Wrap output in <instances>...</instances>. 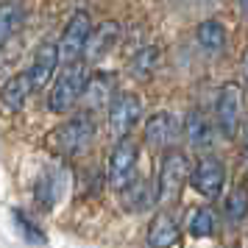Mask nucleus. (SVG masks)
Listing matches in <instances>:
<instances>
[{
	"label": "nucleus",
	"instance_id": "obj_1",
	"mask_svg": "<svg viewBox=\"0 0 248 248\" xmlns=\"http://www.w3.org/2000/svg\"><path fill=\"white\" fill-rule=\"evenodd\" d=\"M190 173L192 168L184 151H179V148L165 151V156L159 162V176H156V203H162V206L179 203L181 190L190 181Z\"/></svg>",
	"mask_w": 248,
	"mask_h": 248
},
{
	"label": "nucleus",
	"instance_id": "obj_2",
	"mask_svg": "<svg viewBox=\"0 0 248 248\" xmlns=\"http://www.w3.org/2000/svg\"><path fill=\"white\" fill-rule=\"evenodd\" d=\"M87 81H90V67H87V62H73V64H64L62 73L56 76V81H53V87H50V95H47V109H50L53 114L70 112V109L84 98Z\"/></svg>",
	"mask_w": 248,
	"mask_h": 248
},
{
	"label": "nucleus",
	"instance_id": "obj_3",
	"mask_svg": "<svg viewBox=\"0 0 248 248\" xmlns=\"http://www.w3.org/2000/svg\"><path fill=\"white\" fill-rule=\"evenodd\" d=\"M215 128L223 140H234L243 128V90L229 81L215 95Z\"/></svg>",
	"mask_w": 248,
	"mask_h": 248
},
{
	"label": "nucleus",
	"instance_id": "obj_4",
	"mask_svg": "<svg viewBox=\"0 0 248 248\" xmlns=\"http://www.w3.org/2000/svg\"><path fill=\"white\" fill-rule=\"evenodd\" d=\"M53 148L64 156H78L84 154L87 148L92 145L95 140V120H92L90 112H81V114H73L67 123H62L53 131Z\"/></svg>",
	"mask_w": 248,
	"mask_h": 248
},
{
	"label": "nucleus",
	"instance_id": "obj_5",
	"mask_svg": "<svg viewBox=\"0 0 248 248\" xmlns=\"http://www.w3.org/2000/svg\"><path fill=\"white\" fill-rule=\"evenodd\" d=\"M137 162H140V145L131 137L117 140L109 154V165H106V181L112 190L120 192L137 179Z\"/></svg>",
	"mask_w": 248,
	"mask_h": 248
},
{
	"label": "nucleus",
	"instance_id": "obj_6",
	"mask_svg": "<svg viewBox=\"0 0 248 248\" xmlns=\"http://www.w3.org/2000/svg\"><path fill=\"white\" fill-rule=\"evenodd\" d=\"M92 36V20L87 12H76L67 20L64 31H62V39H59V56H62V64H73V62H84V53H87V42Z\"/></svg>",
	"mask_w": 248,
	"mask_h": 248
},
{
	"label": "nucleus",
	"instance_id": "obj_7",
	"mask_svg": "<svg viewBox=\"0 0 248 248\" xmlns=\"http://www.w3.org/2000/svg\"><path fill=\"white\" fill-rule=\"evenodd\" d=\"M109 131L114 140H125L131 137L134 125L142 120V101L134 92H117V98L109 106Z\"/></svg>",
	"mask_w": 248,
	"mask_h": 248
},
{
	"label": "nucleus",
	"instance_id": "obj_8",
	"mask_svg": "<svg viewBox=\"0 0 248 248\" xmlns=\"http://www.w3.org/2000/svg\"><path fill=\"white\" fill-rule=\"evenodd\" d=\"M190 184H192V190L206 195V198H217L226 184V165L217 156L198 159L190 173Z\"/></svg>",
	"mask_w": 248,
	"mask_h": 248
},
{
	"label": "nucleus",
	"instance_id": "obj_9",
	"mask_svg": "<svg viewBox=\"0 0 248 248\" xmlns=\"http://www.w3.org/2000/svg\"><path fill=\"white\" fill-rule=\"evenodd\" d=\"M117 78L114 73H106V70H98V73H90V81H87V90H84V109L87 112H109L112 101L117 98Z\"/></svg>",
	"mask_w": 248,
	"mask_h": 248
},
{
	"label": "nucleus",
	"instance_id": "obj_10",
	"mask_svg": "<svg viewBox=\"0 0 248 248\" xmlns=\"http://www.w3.org/2000/svg\"><path fill=\"white\" fill-rule=\"evenodd\" d=\"M181 134V123L176 114L170 112H156L145 120V142L151 148H159V151H170L176 148Z\"/></svg>",
	"mask_w": 248,
	"mask_h": 248
},
{
	"label": "nucleus",
	"instance_id": "obj_11",
	"mask_svg": "<svg viewBox=\"0 0 248 248\" xmlns=\"http://www.w3.org/2000/svg\"><path fill=\"white\" fill-rule=\"evenodd\" d=\"M64 187H67V170L59 168V165H50V168L36 179V187H34L36 203H39L42 209H53V206L62 201Z\"/></svg>",
	"mask_w": 248,
	"mask_h": 248
},
{
	"label": "nucleus",
	"instance_id": "obj_12",
	"mask_svg": "<svg viewBox=\"0 0 248 248\" xmlns=\"http://www.w3.org/2000/svg\"><path fill=\"white\" fill-rule=\"evenodd\" d=\"M59 62H62V56H59V42H42V45L36 47L31 67L25 70L31 84H34V90H42L45 84H50Z\"/></svg>",
	"mask_w": 248,
	"mask_h": 248
},
{
	"label": "nucleus",
	"instance_id": "obj_13",
	"mask_svg": "<svg viewBox=\"0 0 248 248\" xmlns=\"http://www.w3.org/2000/svg\"><path fill=\"white\" fill-rule=\"evenodd\" d=\"M181 134L190 142V148H195V151H209L215 142V125L201 109H190V112L184 114Z\"/></svg>",
	"mask_w": 248,
	"mask_h": 248
},
{
	"label": "nucleus",
	"instance_id": "obj_14",
	"mask_svg": "<svg viewBox=\"0 0 248 248\" xmlns=\"http://www.w3.org/2000/svg\"><path fill=\"white\" fill-rule=\"evenodd\" d=\"M179 237H181V229L176 215L168 212V209L156 212V217L148 226V248H173L179 243Z\"/></svg>",
	"mask_w": 248,
	"mask_h": 248
},
{
	"label": "nucleus",
	"instance_id": "obj_15",
	"mask_svg": "<svg viewBox=\"0 0 248 248\" xmlns=\"http://www.w3.org/2000/svg\"><path fill=\"white\" fill-rule=\"evenodd\" d=\"M117 36H120V25L112 23V20H109V23L95 25V28H92L90 42H87V53H84V59H87V62H101V59L117 45Z\"/></svg>",
	"mask_w": 248,
	"mask_h": 248
},
{
	"label": "nucleus",
	"instance_id": "obj_16",
	"mask_svg": "<svg viewBox=\"0 0 248 248\" xmlns=\"http://www.w3.org/2000/svg\"><path fill=\"white\" fill-rule=\"evenodd\" d=\"M31 92H34V84L28 78V73H17V76H12V78L3 84V90H0V103H3L6 112H20Z\"/></svg>",
	"mask_w": 248,
	"mask_h": 248
},
{
	"label": "nucleus",
	"instance_id": "obj_17",
	"mask_svg": "<svg viewBox=\"0 0 248 248\" xmlns=\"http://www.w3.org/2000/svg\"><path fill=\"white\" fill-rule=\"evenodd\" d=\"M120 198H123V209H128V212H145V209H151L154 203H156V184L151 187L148 181H142L140 176H137L125 190H120Z\"/></svg>",
	"mask_w": 248,
	"mask_h": 248
},
{
	"label": "nucleus",
	"instance_id": "obj_18",
	"mask_svg": "<svg viewBox=\"0 0 248 248\" xmlns=\"http://www.w3.org/2000/svg\"><path fill=\"white\" fill-rule=\"evenodd\" d=\"M226 25L220 23V20H203V23H198V28H195V42H198V47L201 50H206V53H220V50H226Z\"/></svg>",
	"mask_w": 248,
	"mask_h": 248
},
{
	"label": "nucleus",
	"instance_id": "obj_19",
	"mask_svg": "<svg viewBox=\"0 0 248 248\" xmlns=\"http://www.w3.org/2000/svg\"><path fill=\"white\" fill-rule=\"evenodd\" d=\"M23 20H25V9L20 6V3H14V0L0 3V47L20 31Z\"/></svg>",
	"mask_w": 248,
	"mask_h": 248
},
{
	"label": "nucleus",
	"instance_id": "obj_20",
	"mask_svg": "<svg viewBox=\"0 0 248 248\" xmlns=\"http://www.w3.org/2000/svg\"><path fill=\"white\" fill-rule=\"evenodd\" d=\"M159 47H154V45H145V47H140L134 56L128 59V73L134 76V78H140V81H145V78H151L154 73H156V67H159Z\"/></svg>",
	"mask_w": 248,
	"mask_h": 248
},
{
	"label": "nucleus",
	"instance_id": "obj_21",
	"mask_svg": "<svg viewBox=\"0 0 248 248\" xmlns=\"http://www.w3.org/2000/svg\"><path fill=\"white\" fill-rule=\"evenodd\" d=\"M223 215H226V220H229V223H240V220H246V217H248V187H246V184L234 187V190L226 195Z\"/></svg>",
	"mask_w": 248,
	"mask_h": 248
},
{
	"label": "nucleus",
	"instance_id": "obj_22",
	"mask_svg": "<svg viewBox=\"0 0 248 248\" xmlns=\"http://www.w3.org/2000/svg\"><path fill=\"white\" fill-rule=\"evenodd\" d=\"M190 234L192 237H212L217 232V215L209 209V206H203V209H195L190 217Z\"/></svg>",
	"mask_w": 248,
	"mask_h": 248
},
{
	"label": "nucleus",
	"instance_id": "obj_23",
	"mask_svg": "<svg viewBox=\"0 0 248 248\" xmlns=\"http://www.w3.org/2000/svg\"><path fill=\"white\" fill-rule=\"evenodd\" d=\"M14 220H17V229H20V232H23L28 240H34V243H42V240H45V237H42V232H36L34 226H31V220H28L23 212L14 215Z\"/></svg>",
	"mask_w": 248,
	"mask_h": 248
},
{
	"label": "nucleus",
	"instance_id": "obj_24",
	"mask_svg": "<svg viewBox=\"0 0 248 248\" xmlns=\"http://www.w3.org/2000/svg\"><path fill=\"white\" fill-rule=\"evenodd\" d=\"M240 73H243V78L248 81V50L243 53V59H240Z\"/></svg>",
	"mask_w": 248,
	"mask_h": 248
},
{
	"label": "nucleus",
	"instance_id": "obj_25",
	"mask_svg": "<svg viewBox=\"0 0 248 248\" xmlns=\"http://www.w3.org/2000/svg\"><path fill=\"white\" fill-rule=\"evenodd\" d=\"M243 156L248 159V123H246V131H243Z\"/></svg>",
	"mask_w": 248,
	"mask_h": 248
},
{
	"label": "nucleus",
	"instance_id": "obj_26",
	"mask_svg": "<svg viewBox=\"0 0 248 248\" xmlns=\"http://www.w3.org/2000/svg\"><path fill=\"white\" fill-rule=\"evenodd\" d=\"M237 9H240L243 17H248V0H237Z\"/></svg>",
	"mask_w": 248,
	"mask_h": 248
},
{
	"label": "nucleus",
	"instance_id": "obj_27",
	"mask_svg": "<svg viewBox=\"0 0 248 248\" xmlns=\"http://www.w3.org/2000/svg\"><path fill=\"white\" fill-rule=\"evenodd\" d=\"M187 3H209V0H187Z\"/></svg>",
	"mask_w": 248,
	"mask_h": 248
}]
</instances>
